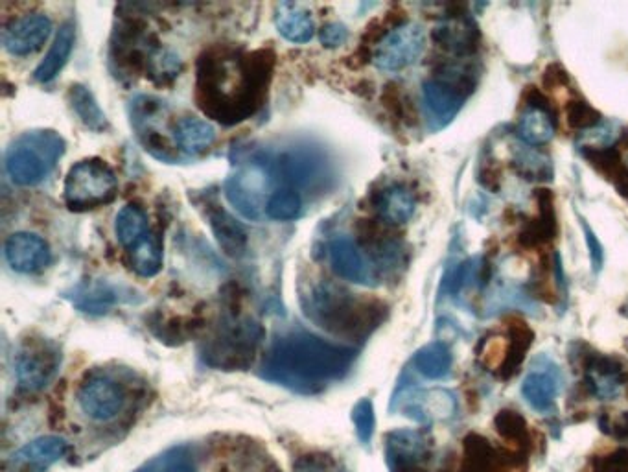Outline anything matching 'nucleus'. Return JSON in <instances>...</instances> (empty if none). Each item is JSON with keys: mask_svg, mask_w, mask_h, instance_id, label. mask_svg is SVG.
<instances>
[{"mask_svg": "<svg viewBox=\"0 0 628 472\" xmlns=\"http://www.w3.org/2000/svg\"><path fill=\"white\" fill-rule=\"evenodd\" d=\"M566 120L571 128L575 130H592L601 124V115L595 111L594 107L582 100H573L566 107Z\"/></svg>", "mask_w": 628, "mask_h": 472, "instance_id": "nucleus-41", "label": "nucleus"}, {"mask_svg": "<svg viewBox=\"0 0 628 472\" xmlns=\"http://www.w3.org/2000/svg\"><path fill=\"white\" fill-rule=\"evenodd\" d=\"M560 390H562V377H560L559 367L549 362L544 356L536 360L522 382V395L525 402L535 412H553Z\"/></svg>", "mask_w": 628, "mask_h": 472, "instance_id": "nucleus-13", "label": "nucleus"}, {"mask_svg": "<svg viewBox=\"0 0 628 472\" xmlns=\"http://www.w3.org/2000/svg\"><path fill=\"white\" fill-rule=\"evenodd\" d=\"M402 410L411 417L413 421L430 425L435 421H446L452 419L457 412V399L454 393L448 390H420L409 393L404 397Z\"/></svg>", "mask_w": 628, "mask_h": 472, "instance_id": "nucleus-20", "label": "nucleus"}, {"mask_svg": "<svg viewBox=\"0 0 628 472\" xmlns=\"http://www.w3.org/2000/svg\"><path fill=\"white\" fill-rule=\"evenodd\" d=\"M52 34V21L43 13H30L15 19L2 32V45L17 58L30 56L47 43Z\"/></svg>", "mask_w": 628, "mask_h": 472, "instance_id": "nucleus-12", "label": "nucleus"}, {"mask_svg": "<svg viewBox=\"0 0 628 472\" xmlns=\"http://www.w3.org/2000/svg\"><path fill=\"white\" fill-rule=\"evenodd\" d=\"M65 139L54 130H30L13 139L4 155L6 172L15 185L43 183L65 154Z\"/></svg>", "mask_w": 628, "mask_h": 472, "instance_id": "nucleus-4", "label": "nucleus"}, {"mask_svg": "<svg viewBox=\"0 0 628 472\" xmlns=\"http://www.w3.org/2000/svg\"><path fill=\"white\" fill-rule=\"evenodd\" d=\"M463 472H494V450L485 437H466Z\"/></svg>", "mask_w": 628, "mask_h": 472, "instance_id": "nucleus-35", "label": "nucleus"}, {"mask_svg": "<svg viewBox=\"0 0 628 472\" xmlns=\"http://www.w3.org/2000/svg\"><path fill=\"white\" fill-rule=\"evenodd\" d=\"M262 338L264 331L255 319L227 314L203 343L201 356L205 364L218 369H245L251 366Z\"/></svg>", "mask_w": 628, "mask_h": 472, "instance_id": "nucleus-5", "label": "nucleus"}, {"mask_svg": "<svg viewBox=\"0 0 628 472\" xmlns=\"http://www.w3.org/2000/svg\"><path fill=\"white\" fill-rule=\"evenodd\" d=\"M69 102L72 111L82 120L83 126H87L89 130L102 133L109 128V122L105 117L102 107L98 106V102L94 100L93 93L82 85V83H74L70 85Z\"/></svg>", "mask_w": 628, "mask_h": 472, "instance_id": "nucleus-31", "label": "nucleus"}, {"mask_svg": "<svg viewBox=\"0 0 628 472\" xmlns=\"http://www.w3.org/2000/svg\"><path fill=\"white\" fill-rule=\"evenodd\" d=\"M203 213L207 218L212 235L216 236L218 246L227 257L240 259L247 251V231L244 225L240 224L233 214L229 213L225 207H221L216 200H207L203 203Z\"/></svg>", "mask_w": 628, "mask_h": 472, "instance_id": "nucleus-18", "label": "nucleus"}, {"mask_svg": "<svg viewBox=\"0 0 628 472\" xmlns=\"http://www.w3.org/2000/svg\"><path fill=\"white\" fill-rule=\"evenodd\" d=\"M426 48V32L419 23L396 24L374 48L373 63L385 72L402 71L419 61Z\"/></svg>", "mask_w": 628, "mask_h": 472, "instance_id": "nucleus-9", "label": "nucleus"}, {"mask_svg": "<svg viewBox=\"0 0 628 472\" xmlns=\"http://www.w3.org/2000/svg\"><path fill=\"white\" fill-rule=\"evenodd\" d=\"M319 39H321L323 47L338 48L347 43V39H349V30H347V26H345V24L328 23L321 28V32H319Z\"/></svg>", "mask_w": 628, "mask_h": 472, "instance_id": "nucleus-43", "label": "nucleus"}, {"mask_svg": "<svg viewBox=\"0 0 628 472\" xmlns=\"http://www.w3.org/2000/svg\"><path fill=\"white\" fill-rule=\"evenodd\" d=\"M465 98L466 96L459 93L452 85L441 82L437 78L424 82L422 104H424L431 130H441L444 126H448L461 111Z\"/></svg>", "mask_w": 628, "mask_h": 472, "instance_id": "nucleus-19", "label": "nucleus"}, {"mask_svg": "<svg viewBox=\"0 0 628 472\" xmlns=\"http://www.w3.org/2000/svg\"><path fill=\"white\" fill-rule=\"evenodd\" d=\"M78 404L85 417L96 423L113 421L126 404V393L113 378H87L78 391Z\"/></svg>", "mask_w": 628, "mask_h": 472, "instance_id": "nucleus-10", "label": "nucleus"}, {"mask_svg": "<svg viewBox=\"0 0 628 472\" xmlns=\"http://www.w3.org/2000/svg\"><path fill=\"white\" fill-rule=\"evenodd\" d=\"M137 472H150V467H148V465H146V467H144V469H140V471Z\"/></svg>", "mask_w": 628, "mask_h": 472, "instance_id": "nucleus-46", "label": "nucleus"}, {"mask_svg": "<svg viewBox=\"0 0 628 472\" xmlns=\"http://www.w3.org/2000/svg\"><path fill=\"white\" fill-rule=\"evenodd\" d=\"M581 225L584 227L586 244H588V249H590V262H592V270H594V273H599L601 272V268H603V260H605L603 246H601V242L597 240V236L594 235V231L590 229V225L586 224L584 220H581Z\"/></svg>", "mask_w": 628, "mask_h": 472, "instance_id": "nucleus-44", "label": "nucleus"}, {"mask_svg": "<svg viewBox=\"0 0 628 472\" xmlns=\"http://www.w3.org/2000/svg\"><path fill=\"white\" fill-rule=\"evenodd\" d=\"M148 467L150 472H196V465L187 447H177L164 452L161 458L152 461Z\"/></svg>", "mask_w": 628, "mask_h": 472, "instance_id": "nucleus-38", "label": "nucleus"}, {"mask_svg": "<svg viewBox=\"0 0 628 472\" xmlns=\"http://www.w3.org/2000/svg\"><path fill=\"white\" fill-rule=\"evenodd\" d=\"M304 314L334 336L361 338L382 321L384 305L367 301L328 279L308 284L301 292Z\"/></svg>", "mask_w": 628, "mask_h": 472, "instance_id": "nucleus-3", "label": "nucleus"}, {"mask_svg": "<svg viewBox=\"0 0 628 472\" xmlns=\"http://www.w3.org/2000/svg\"><path fill=\"white\" fill-rule=\"evenodd\" d=\"M354 358L352 347L328 342L312 332L290 331L269 345L260 377L295 393L314 395L345 377Z\"/></svg>", "mask_w": 628, "mask_h": 472, "instance_id": "nucleus-2", "label": "nucleus"}, {"mask_svg": "<svg viewBox=\"0 0 628 472\" xmlns=\"http://www.w3.org/2000/svg\"><path fill=\"white\" fill-rule=\"evenodd\" d=\"M512 166L520 176L529 181H551L553 179V163L546 154L535 148L520 144L512 150Z\"/></svg>", "mask_w": 628, "mask_h": 472, "instance_id": "nucleus-32", "label": "nucleus"}, {"mask_svg": "<svg viewBox=\"0 0 628 472\" xmlns=\"http://www.w3.org/2000/svg\"><path fill=\"white\" fill-rule=\"evenodd\" d=\"M275 179H279L275 159L269 155H253V159L238 165L233 176L227 177L223 192L245 220L258 222L266 216V205L275 192Z\"/></svg>", "mask_w": 628, "mask_h": 472, "instance_id": "nucleus-6", "label": "nucleus"}, {"mask_svg": "<svg viewBox=\"0 0 628 472\" xmlns=\"http://www.w3.org/2000/svg\"><path fill=\"white\" fill-rule=\"evenodd\" d=\"M352 423L356 428V434L361 443L367 447L371 445L374 436V428H376V415H374V406L371 399H361L354 408H352Z\"/></svg>", "mask_w": 628, "mask_h": 472, "instance_id": "nucleus-39", "label": "nucleus"}, {"mask_svg": "<svg viewBox=\"0 0 628 472\" xmlns=\"http://www.w3.org/2000/svg\"><path fill=\"white\" fill-rule=\"evenodd\" d=\"M374 211L385 224H408L417 211V200L408 187L389 185L374 196Z\"/></svg>", "mask_w": 628, "mask_h": 472, "instance_id": "nucleus-22", "label": "nucleus"}, {"mask_svg": "<svg viewBox=\"0 0 628 472\" xmlns=\"http://www.w3.org/2000/svg\"><path fill=\"white\" fill-rule=\"evenodd\" d=\"M61 351L45 338H28L15 354V375L26 391H39L58 375Z\"/></svg>", "mask_w": 628, "mask_h": 472, "instance_id": "nucleus-8", "label": "nucleus"}, {"mask_svg": "<svg viewBox=\"0 0 628 472\" xmlns=\"http://www.w3.org/2000/svg\"><path fill=\"white\" fill-rule=\"evenodd\" d=\"M196 102L199 109L223 126L253 117L268 95L273 54L212 48L198 61Z\"/></svg>", "mask_w": 628, "mask_h": 472, "instance_id": "nucleus-1", "label": "nucleus"}, {"mask_svg": "<svg viewBox=\"0 0 628 472\" xmlns=\"http://www.w3.org/2000/svg\"><path fill=\"white\" fill-rule=\"evenodd\" d=\"M129 264L140 277H155L163 270V242L155 233H148L135 248L128 251Z\"/></svg>", "mask_w": 628, "mask_h": 472, "instance_id": "nucleus-29", "label": "nucleus"}, {"mask_svg": "<svg viewBox=\"0 0 628 472\" xmlns=\"http://www.w3.org/2000/svg\"><path fill=\"white\" fill-rule=\"evenodd\" d=\"M538 203H540V213L533 222H529L522 235L520 242L525 248H535L544 242H549L551 238H555L557 233V224H555V209H553V198L549 194V190H540L536 194Z\"/></svg>", "mask_w": 628, "mask_h": 472, "instance_id": "nucleus-28", "label": "nucleus"}, {"mask_svg": "<svg viewBox=\"0 0 628 472\" xmlns=\"http://www.w3.org/2000/svg\"><path fill=\"white\" fill-rule=\"evenodd\" d=\"M518 137L527 146L536 148L553 141L555 137V120L546 104L531 102L525 107L522 117L518 120Z\"/></svg>", "mask_w": 628, "mask_h": 472, "instance_id": "nucleus-26", "label": "nucleus"}, {"mask_svg": "<svg viewBox=\"0 0 628 472\" xmlns=\"http://www.w3.org/2000/svg\"><path fill=\"white\" fill-rule=\"evenodd\" d=\"M172 137L175 148H179L183 154L196 157L212 148L216 141V130L203 118L185 117L175 122Z\"/></svg>", "mask_w": 628, "mask_h": 472, "instance_id": "nucleus-23", "label": "nucleus"}, {"mask_svg": "<svg viewBox=\"0 0 628 472\" xmlns=\"http://www.w3.org/2000/svg\"><path fill=\"white\" fill-rule=\"evenodd\" d=\"M452 364H454L452 351L446 343L442 342L424 345L413 356V366L422 377L428 378V380H441V378L448 377Z\"/></svg>", "mask_w": 628, "mask_h": 472, "instance_id": "nucleus-30", "label": "nucleus"}, {"mask_svg": "<svg viewBox=\"0 0 628 472\" xmlns=\"http://www.w3.org/2000/svg\"><path fill=\"white\" fill-rule=\"evenodd\" d=\"M4 257L13 272L37 273L47 268L52 253L41 236L13 233L4 244Z\"/></svg>", "mask_w": 628, "mask_h": 472, "instance_id": "nucleus-17", "label": "nucleus"}, {"mask_svg": "<svg viewBox=\"0 0 628 472\" xmlns=\"http://www.w3.org/2000/svg\"><path fill=\"white\" fill-rule=\"evenodd\" d=\"M295 472H339L338 465L330 456L314 454V456H304L297 461Z\"/></svg>", "mask_w": 628, "mask_h": 472, "instance_id": "nucleus-42", "label": "nucleus"}, {"mask_svg": "<svg viewBox=\"0 0 628 472\" xmlns=\"http://www.w3.org/2000/svg\"><path fill=\"white\" fill-rule=\"evenodd\" d=\"M275 24L280 36L290 43L303 45L315 34L314 17L297 2H280L275 8Z\"/></svg>", "mask_w": 628, "mask_h": 472, "instance_id": "nucleus-24", "label": "nucleus"}, {"mask_svg": "<svg viewBox=\"0 0 628 472\" xmlns=\"http://www.w3.org/2000/svg\"><path fill=\"white\" fill-rule=\"evenodd\" d=\"M431 37L437 47L457 58L474 54L481 41L477 24L466 13H454L444 17L441 23L433 28Z\"/></svg>", "mask_w": 628, "mask_h": 472, "instance_id": "nucleus-14", "label": "nucleus"}, {"mask_svg": "<svg viewBox=\"0 0 628 472\" xmlns=\"http://www.w3.org/2000/svg\"><path fill=\"white\" fill-rule=\"evenodd\" d=\"M303 213V198L301 194L290 187H282L275 190L266 205V216L269 220L277 222H288L295 220Z\"/></svg>", "mask_w": 628, "mask_h": 472, "instance_id": "nucleus-34", "label": "nucleus"}, {"mask_svg": "<svg viewBox=\"0 0 628 472\" xmlns=\"http://www.w3.org/2000/svg\"><path fill=\"white\" fill-rule=\"evenodd\" d=\"M181 69H183V63L177 54H174L172 50L157 48L148 61L146 76H150L155 83H168L179 76Z\"/></svg>", "mask_w": 628, "mask_h": 472, "instance_id": "nucleus-36", "label": "nucleus"}, {"mask_svg": "<svg viewBox=\"0 0 628 472\" xmlns=\"http://www.w3.org/2000/svg\"><path fill=\"white\" fill-rule=\"evenodd\" d=\"M494 425L505 441H511V443L527 441V423L524 417L514 410H501Z\"/></svg>", "mask_w": 628, "mask_h": 472, "instance_id": "nucleus-40", "label": "nucleus"}, {"mask_svg": "<svg viewBox=\"0 0 628 472\" xmlns=\"http://www.w3.org/2000/svg\"><path fill=\"white\" fill-rule=\"evenodd\" d=\"M67 297L72 301L74 307L80 308L82 312H87V314H104L120 301L117 288L104 283V281L80 284Z\"/></svg>", "mask_w": 628, "mask_h": 472, "instance_id": "nucleus-27", "label": "nucleus"}, {"mask_svg": "<svg viewBox=\"0 0 628 472\" xmlns=\"http://www.w3.org/2000/svg\"><path fill=\"white\" fill-rule=\"evenodd\" d=\"M69 450V441L63 437H37L13 452L8 467L12 472H47L52 465L63 460Z\"/></svg>", "mask_w": 628, "mask_h": 472, "instance_id": "nucleus-16", "label": "nucleus"}, {"mask_svg": "<svg viewBox=\"0 0 628 472\" xmlns=\"http://www.w3.org/2000/svg\"><path fill=\"white\" fill-rule=\"evenodd\" d=\"M603 472H628V450L610 456V461Z\"/></svg>", "mask_w": 628, "mask_h": 472, "instance_id": "nucleus-45", "label": "nucleus"}, {"mask_svg": "<svg viewBox=\"0 0 628 472\" xmlns=\"http://www.w3.org/2000/svg\"><path fill=\"white\" fill-rule=\"evenodd\" d=\"M76 41V30L74 24L67 23L59 26L58 34L54 37V43L48 48L47 56L37 65L34 71V80L39 83H50L54 78H58L59 72L67 65L72 48Z\"/></svg>", "mask_w": 628, "mask_h": 472, "instance_id": "nucleus-25", "label": "nucleus"}, {"mask_svg": "<svg viewBox=\"0 0 628 472\" xmlns=\"http://www.w3.org/2000/svg\"><path fill=\"white\" fill-rule=\"evenodd\" d=\"M118 194L117 174L104 159H83L70 168L63 198L74 213L94 211L113 203Z\"/></svg>", "mask_w": 628, "mask_h": 472, "instance_id": "nucleus-7", "label": "nucleus"}, {"mask_svg": "<svg viewBox=\"0 0 628 472\" xmlns=\"http://www.w3.org/2000/svg\"><path fill=\"white\" fill-rule=\"evenodd\" d=\"M115 233H117L118 242L124 248L128 251L135 248L140 240L150 233L148 216L137 205L122 207L115 220Z\"/></svg>", "mask_w": 628, "mask_h": 472, "instance_id": "nucleus-33", "label": "nucleus"}, {"mask_svg": "<svg viewBox=\"0 0 628 472\" xmlns=\"http://www.w3.org/2000/svg\"><path fill=\"white\" fill-rule=\"evenodd\" d=\"M385 456L391 472H426L420 465L430 456V437L422 430H393L385 436Z\"/></svg>", "mask_w": 628, "mask_h": 472, "instance_id": "nucleus-11", "label": "nucleus"}, {"mask_svg": "<svg viewBox=\"0 0 628 472\" xmlns=\"http://www.w3.org/2000/svg\"><path fill=\"white\" fill-rule=\"evenodd\" d=\"M619 135H621L619 126L606 122V124L595 126L592 130L581 131L579 146L590 152H603V150H610L616 144Z\"/></svg>", "mask_w": 628, "mask_h": 472, "instance_id": "nucleus-37", "label": "nucleus"}, {"mask_svg": "<svg viewBox=\"0 0 628 472\" xmlns=\"http://www.w3.org/2000/svg\"><path fill=\"white\" fill-rule=\"evenodd\" d=\"M586 388L601 401H617L627 388V373L616 358L595 354L586 366Z\"/></svg>", "mask_w": 628, "mask_h": 472, "instance_id": "nucleus-21", "label": "nucleus"}, {"mask_svg": "<svg viewBox=\"0 0 628 472\" xmlns=\"http://www.w3.org/2000/svg\"><path fill=\"white\" fill-rule=\"evenodd\" d=\"M328 257L332 270L338 273L341 279L349 283L371 286L374 284V270L371 262L363 255L356 240L350 236H334L328 244Z\"/></svg>", "mask_w": 628, "mask_h": 472, "instance_id": "nucleus-15", "label": "nucleus"}]
</instances>
